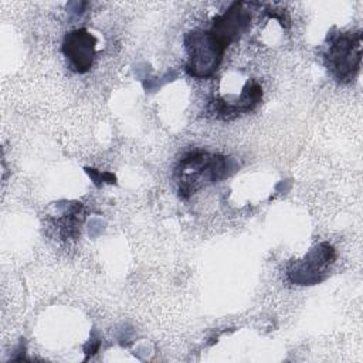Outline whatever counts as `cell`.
Instances as JSON below:
<instances>
[{
  "instance_id": "cell-1",
  "label": "cell",
  "mask_w": 363,
  "mask_h": 363,
  "mask_svg": "<svg viewBox=\"0 0 363 363\" xmlns=\"http://www.w3.org/2000/svg\"><path fill=\"white\" fill-rule=\"evenodd\" d=\"M230 164L225 156L206 150L184 153L174 167V180L182 199H189L228 174Z\"/></svg>"
},
{
  "instance_id": "cell-2",
  "label": "cell",
  "mask_w": 363,
  "mask_h": 363,
  "mask_svg": "<svg viewBox=\"0 0 363 363\" xmlns=\"http://www.w3.org/2000/svg\"><path fill=\"white\" fill-rule=\"evenodd\" d=\"M184 47L187 52L186 71L199 79L210 78L218 69L227 50L208 30L187 33Z\"/></svg>"
},
{
  "instance_id": "cell-3",
  "label": "cell",
  "mask_w": 363,
  "mask_h": 363,
  "mask_svg": "<svg viewBox=\"0 0 363 363\" xmlns=\"http://www.w3.org/2000/svg\"><path fill=\"white\" fill-rule=\"evenodd\" d=\"M362 61V31H346L335 35L326 51V65L339 82L356 78Z\"/></svg>"
},
{
  "instance_id": "cell-4",
  "label": "cell",
  "mask_w": 363,
  "mask_h": 363,
  "mask_svg": "<svg viewBox=\"0 0 363 363\" xmlns=\"http://www.w3.org/2000/svg\"><path fill=\"white\" fill-rule=\"evenodd\" d=\"M333 261V247L328 242H320L288 269V278L298 285L318 284L328 275Z\"/></svg>"
},
{
  "instance_id": "cell-5",
  "label": "cell",
  "mask_w": 363,
  "mask_h": 363,
  "mask_svg": "<svg viewBox=\"0 0 363 363\" xmlns=\"http://www.w3.org/2000/svg\"><path fill=\"white\" fill-rule=\"evenodd\" d=\"M247 6L248 4L244 1H235L223 14L214 18L208 31L225 47L237 41L247 31L251 21V11L245 9Z\"/></svg>"
},
{
  "instance_id": "cell-6",
  "label": "cell",
  "mask_w": 363,
  "mask_h": 363,
  "mask_svg": "<svg viewBox=\"0 0 363 363\" xmlns=\"http://www.w3.org/2000/svg\"><path fill=\"white\" fill-rule=\"evenodd\" d=\"M96 38L85 28H77L67 33L62 43V54L68 65L75 72H86L94 62Z\"/></svg>"
}]
</instances>
